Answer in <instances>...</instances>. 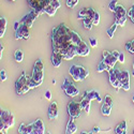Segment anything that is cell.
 I'll use <instances>...</instances> for the list:
<instances>
[{
    "label": "cell",
    "instance_id": "20",
    "mask_svg": "<svg viewBox=\"0 0 134 134\" xmlns=\"http://www.w3.org/2000/svg\"><path fill=\"white\" fill-rule=\"evenodd\" d=\"M77 130V126L75 125L74 122V117H70V120L66 125V131H65V134H74Z\"/></svg>",
    "mask_w": 134,
    "mask_h": 134
},
{
    "label": "cell",
    "instance_id": "4",
    "mask_svg": "<svg viewBox=\"0 0 134 134\" xmlns=\"http://www.w3.org/2000/svg\"><path fill=\"white\" fill-rule=\"evenodd\" d=\"M62 89L64 90V92L68 94L69 97L73 98V97H76L77 94L80 93V90L75 87V85L73 83H71L68 79H64L63 81V84H62Z\"/></svg>",
    "mask_w": 134,
    "mask_h": 134
},
{
    "label": "cell",
    "instance_id": "50",
    "mask_svg": "<svg viewBox=\"0 0 134 134\" xmlns=\"http://www.w3.org/2000/svg\"><path fill=\"white\" fill-rule=\"evenodd\" d=\"M81 134H93V131H91V132H85V131H83V132H81Z\"/></svg>",
    "mask_w": 134,
    "mask_h": 134
},
{
    "label": "cell",
    "instance_id": "41",
    "mask_svg": "<svg viewBox=\"0 0 134 134\" xmlns=\"http://www.w3.org/2000/svg\"><path fill=\"white\" fill-rule=\"evenodd\" d=\"M51 4L53 5V7H55L56 9H59L60 8V1L59 0H51Z\"/></svg>",
    "mask_w": 134,
    "mask_h": 134
},
{
    "label": "cell",
    "instance_id": "19",
    "mask_svg": "<svg viewBox=\"0 0 134 134\" xmlns=\"http://www.w3.org/2000/svg\"><path fill=\"white\" fill-rule=\"evenodd\" d=\"M63 59V56L60 54V53H56V52H53V56H52V62H53V65L55 68H58V66L61 64Z\"/></svg>",
    "mask_w": 134,
    "mask_h": 134
},
{
    "label": "cell",
    "instance_id": "52",
    "mask_svg": "<svg viewBox=\"0 0 134 134\" xmlns=\"http://www.w3.org/2000/svg\"><path fill=\"white\" fill-rule=\"evenodd\" d=\"M72 1H73V8L77 4V2H79V0H72Z\"/></svg>",
    "mask_w": 134,
    "mask_h": 134
},
{
    "label": "cell",
    "instance_id": "9",
    "mask_svg": "<svg viewBox=\"0 0 134 134\" xmlns=\"http://www.w3.org/2000/svg\"><path fill=\"white\" fill-rule=\"evenodd\" d=\"M69 73L72 76L73 81H75V82H83L82 81V65H77V64L71 65L70 69H69Z\"/></svg>",
    "mask_w": 134,
    "mask_h": 134
},
{
    "label": "cell",
    "instance_id": "33",
    "mask_svg": "<svg viewBox=\"0 0 134 134\" xmlns=\"http://www.w3.org/2000/svg\"><path fill=\"white\" fill-rule=\"evenodd\" d=\"M44 69V64L42 62V60H37L35 63V66H33V71H43Z\"/></svg>",
    "mask_w": 134,
    "mask_h": 134
},
{
    "label": "cell",
    "instance_id": "25",
    "mask_svg": "<svg viewBox=\"0 0 134 134\" xmlns=\"http://www.w3.org/2000/svg\"><path fill=\"white\" fill-rule=\"evenodd\" d=\"M7 30V18L1 16L0 17V38H3L4 37V33Z\"/></svg>",
    "mask_w": 134,
    "mask_h": 134
},
{
    "label": "cell",
    "instance_id": "29",
    "mask_svg": "<svg viewBox=\"0 0 134 134\" xmlns=\"http://www.w3.org/2000/svg\"><path fill=\"white\" fill-rule=\"evenodd\" d=\"M56 12H57V9H56L55 7H53V5L49 3V5L46 7L45 12H44V13H46L48 16H54V15L56 14Z\"/></svg>",
    "mask_w": 134,
    "mask_h": 134
},
{
    "label": "cell",
    "instance_id": "5",
    "mask_svg": "<svg viewBox=\"0 0 134 134\" xmlns=\"http://www.w3.org/2000/svg\"><path fill=\"white\" fill-rule=\"evenodd\" d=\"M0 117H1V125L5 126L8 129L10 127H13L15 124L14 120V115L12 113H10L8 110L1 109V114H0Z\"/></svg>",
    "mask_w": 134,
    "mask_h": 134
},
{
    "label": "cell",
    "instance_id": "10",
    "mask_svg": "<svg viewBox=\"0 0 134 134\" xmlns=\"http://www.w3.org/2000/svg\"><path fill=\"white\" fill-rule=\"evenodd\" d=\"M39 15H40V14L37 13L35 10H31L28 14H26V15L23 17V19H21L20 21H21V23H24V24H26L29 28H31L32 25H33V21L37 19V17H38Z\"/></svg>",
    "mask_w": 134,
    "mask_h": 134
},
{
    "label": "cell",
    "instance_id": "51",
    "mask_svg": "<svg viewBox=\"0 0 134 134\" xmlns=\"http://www.w3.org/2000/svg\"><path fill=\"white\" fill-rule=\"evenodd\" d=\"M3 49H4V47L1 45V47H0V52H1V56H0V57H1V59H2V53H3Z\"/></svg>",
    "mask_w": 134,
    "mask_h": 134
},
{
    "label": "cell",
    "instance_id": "6",
    "mask_svg": "<svg viewBox=\"0 0 134 134\" xmlns=\"http://www.w3.org/2000/svg\"><path fill=\"white\" fill-rule=\"evenodd\" d=\"M83 107L81 105V102H75V101H70L68 104V113L70 117L77 118L81 116V111Z\"/></svg>",
    "mask_w": 134,
    "mask_h": 134
},
{
    "label": "cell",
    "instance_id": "47",
    "mask_svg": "<svg viewBox=\"0 0 134 134\" xmlns=\"http://www.w3.org/2000/svg\"><path fill=\"white\" fill-rule=\"evenodd\" d=\"M66 7L68 8H73V1L72 0H66Z\"/></svg>",
    "mask_w": 134,
    "mask_h": 134
},
{
    "label": "cell",
    "instance_id": "11",
    "mask_svg": "<svg viewBox=\"0 0 134 134\" xmlns=\"http://www.w3.org/2000/svg\"><path fill=\"white\" fill-rule=\"evenodd\" d=\"M28 84V76L26 75L25 72L21 73V75L19 76V79L16 81V84H15V89H16V93L17 94H21V90L23 88Z\"/></svg>",
    "mask_w": 134,
    "mask_h": 134
},
{
    "label": "cell",
    "instance_id": "54",
    "mask_svg": "<svg viewBox=\"0 0 134 134\" xmlns=\"http://www.w3.org/2000/svg\"><path fill=\"white\" fill-rule=\"evenodd\" d=\"M132 101H133V103H134V96H133V98H132Z\"/></svg>",
    "mask_w": 134,
    "mask_h": 134
},
{
    "label": "cell",
    "instance_id": "48",
    "mask_svg": "<svg viewBox=\"0 0 134 134\" xmlns=\"http://www.w3.org/2000/svg\"><path fill=\"white\" fill-rule=\"evenodd\" d=\"M111 54H113V55L115 56L116 58H118V57H119V55H120V53H119V52H117V51H114V52H111Z\"/></svg>",
    "mask_w": 134,
    "mask_h": 134
},
{
    "label": "cell",
    "instance_id": "32",
    "mask_svg": "<svg viewBox=\"0 0 134 134\" xmlns=\"http://www.w3.org/2000/svg\"><path fill=\"white\" fill-rule=\"evenodd\" d=\"M103 71H108V66L105 64V62L101 61V62L98 64V66H97V72L101 73V72H103Z\"/></svg>",
    "mask_w": 134,
    "mask_h": 134
},
{
    "label": "cell",
    "instance_id": "44",
    "mask_svg": "<svg viewBox=\"0 0 134 134\" xmlns=\"http://www.w3.org/2000/svg\"><path fill=\"white\" fill-rule=\"evenodd\" d=\"M118 61H119L120 63H124V62H125V55L122 54V53H120V55H119V57H118Z\"/></svg>",
    "mask_w": 134,
    "mask_h": 134
},
{
    "label": "cell",
    "instance_id": "15",
    "mask_svg": "<svg viewBox=\"0 0 134 134\" xmlns=\"http://www.w3.org/2000/svg\"><path fill=\"white\" fill-rule=\"evenodd\" d=\"M94 13H96V11L93 9H90V8H85L83 10L80 11V13H79V19H85L87 17H92L94 16Z\"/></svg>",
    "mask_w": 134,
    "mask_h": 134
},
{
    "label": "cell",
    "instance_id": "37",
    "mask_svg": "<svg viewBox=\"0 0 134 134\" xmlns=\"http://www.w3.org/2000/svg\"><path fill=\"white\" fill-rule=\"evenodd\" d=\"M117 2H118V0H111V1L109 2V4H108V9L111 11V12H114L115 9H116V7L118 5Z\"/></svg>",
    "mask_w": 134,
    "mask_h": 134
},
{
    "label": "cell",
    "instance_id": "56",
    "mask_svg": "<svg viewBox=\"0 0 134 134\" xmlns=\"http://www.w3.org/2000/svg\"><path fill=\"white\" fill-rule=\"evenodd\" d=\"M132 74H133V77H134V70H133V73Z\"/></svg>",
    "mask_w": 134,
    "mask_h": 134
},
{
    "label": "cell",
    "instance_id": "40",
    "mask_svg": "<svg viewBox=\"0 0 134 134\" xmlns=\"http://www.w3.org/2000/svg\"><path fill=\"white\" fill-rule=\"evenodd\" d=\"M0 79H1V82H4V81H7V79H8V75H7V72H5V70H1V72H0Z\"/></svg>",
    "mask_w": 134,
    "mask_h": 134
},
{
    "label": "cell",
    "instance_id": "36",
    "mask_svg": "<svg viewBox=\"0 0 134 134\" xmlns=\"http://www.w3.org/2000/svg\"><path fill=\"white\" fill-rule=\"evenodd\" d=\"M128 17H130L131 21L134 24V4H132L131 8H130V10L128 11Z\"/></svg>",
    "mask_w": 134,
    "mask_h": 134
},
{
    "label": "cell",
    "instance_id": "26",
    "mask_svg": "<svg viewBox=\"0 0 134 134\" xmlns=\"http://www.w3.org/2000/svg\"><path fill=\"white\" fill-rule=\"evenodd\" d=\"M71 41H72V44L73 45H75V46H77L79 44L82 42V39H81V37H80V35L77 32H75V31H73V30H71Z\"/></svg>",
    "mask_w": 134,
    "mask_h": 134
},
{
    "label": "cell",
    "instance_id": "30",
    "mask_svg": "<svg viewBox=\"0 0 134 134\" xmlns=\"http://www.w3.org/2000/svg\"><path fill=\"white\" fill-rule=\"evenodd\" d=\"M93 26V21H92V17H87L84 19V27L88 30H91Z\"/></svg>",
    "mask_w": 134,
    "mask_h": 134
},
{
    "label": "cell",
    "instance_id": "16",
    "mask_svg": "<svg viewBox=\"0 0 134 134\" xmlns=\"http://www.w3.org/2000/svg\"><path fill=\"white\" fill-rule=\"evenodd\" d=\"M33 132L32 134H44L45 132V129H44V124L41 119H37L35 122H33Z\"/></svg>",
    "mask_w": 134,
    "mask_h": 134
},
{
    "label": "cell",
    "instance_id": "18",
    "mask_svg": "<svg viewBox=\"0 0 134 134\" xmlns=\"http://www.w3.org/2000/svg\"><path fill=\"white\" fill-rule=\"evenodd\" d=\"M33 122L30 125H26V124H20L19 128H18V133L19 134H32L33 132Z\"/></svg>",
    "mask_w": 134,
    "mask_h": 134
},
{
    "label": "cell",
    "instance_id": "53",
    "mask_svg": "<svg viewBox=\"0 0 134 134\" xmlns=\"http://www.w3.org/2000/svg\"><path fill=\"white\" fill-rule=\"evenodd\" d=\"M0 134H7L5 132H1V131H0Z\"/></svg>",
    "mask_w": 134,
    "mask_h": 134
},
{
    "label": "cell",
    "instance_id": "28",
    "mask_svg": "<svg viewBox=\"0 0 134 134\" xmlns=\"http://www.w3.org/2000/svg\"><path fill=\"white\" fill-rule=\"evenodd\" d=\"M14 58L17 62H21L24 60V53L23 51H20V49H16L15 53H14Z\"/></svg>",
    "mask_w": 134,
    "mask_h": 134
},
{
    "label": "cell",
    "instance_id": "55",
    "mask_svg": "<svg viewBox=\"0 0 134 134\" xmlns=\"http://www.w3.org/2000/svg\"><path fill=\"white\" fill-rule=\"evenodd\" d=\"M46 134H51V132H46Z\"/></svg>",
    "mask_w": 134,
    "mask_h": 134
},
{
    "label": "cell",
    "instance_id": "13",
    "mask_svg": "<svg viewBox=\"0 0 134 134\" xmlns=\"http://www.w3.org/2000/svg\"><path fill=\"white\" fill-rule=\"evenodd\" d=\"M76 53L79 56H82V57H86V56L89 55V53H90V48H89L88 44L85 43L84 41H82L79 45L76 46Z\"/></svg>",
    "mask_w": 134,
    "mask_h": 134
},
{
    "label": "cell",
    "instance_id": "59",
    "mask_svg": "<svg viewBox=\"0 0 134 134\" xmlns=\"http://www.w3.org/2000/svg\"><path fill=\"white\" fill-rule=\"evenodd\" d=\"M133 134H134V133H133Z\"/></svg>",
    "mask_w": 134,
    "mask_h": 134
},
{
    "label": "cell",
    "instance_id": "58",
    "mask_svg": "<svg viewBox=\"0 0 134 134\" xmlns=\"http://www.w3.org/2000/svg\"><path fill=\"white\" fill-rule=\"evenodd\" d=\"M11 1H15V0H11Z\"/></svg>",
    "mask_w": 134,
    "mask_h": 134
},
{
    "label": "cell",
    "instance_id": "42",
    "mask_svg": "<svg viewBox=\"0 0 134 134\" xmlns=\"http://www.w3.org/2000/svg\"><path fill=\"white\" fill-rule=\"evenodd\" d=\"M104 102L107 103L108 105L110 106H113V99H111L110 96H105V99H104Z\"/></svg>",
    "mask_w": 134,
    "mask_h": 134
},
{
    "label": "cell",
    "instance_id": "34",
    "mask_svg": "<svg viewBox=\"0 0 134 134\" xmlns=\"http://www.w3.org/2000/svg\"><path fill=\"white\" fill-rule=\"evenodd\" d=\"M126 49L130 53V54H134V39L132 41H129L126 44Z\"/></svg>",
    "mask_w": 134,
    "mask_h": 134
},
{
    "label": "cell",
    "instance_id": "43",
    "mask_svg": "<svg viewBox=\"0 0 134 134\" xmlns=\"http://www.w3.org/2000/svg\"><path fill=\"white\" fill-rule=\"evenodd\" d=\"M30 89H31V88H30V87H29V85L27 84V85H26V86L23 88V90H21V94H25V93H27V92L30 90Z\"/></svg>",
    "mask_w": 134,
    "mask_h": 134
},
{
    "label": "cell",
    "instance_id": "12",
    "mask_svg": "<svg viewBox=\"0 0 134 134\" xmlns=\"http://www.w3.org/2000/svg\"><path fill=\"white\" fill-rule=\"evenodd\" d=\"M108 76H109V83H110L111 86H113V87L116 89V91H118L120 88H122V84H121V82L117 79V76H116V74H115L114 69H110V70L108 71Z\"/></svg>",
    "mask_w": 134,
    "mask_h": 134
},
{
    "label": "cell",
    "instance_id": "2",
    "mask_svg": "<svg viewBox=\"0 0 134 134\" xmlns=\"http://www.w3.org/2000/svg\"><path fill=\"white\" fill-rule=\"evenodd\" d=\"M27 1L29 7L40 15L45 12L46 7L49 5L51 3V0H27Z\"/></svg>",
    "mask_w": 134,
    "mask_h": 134
},
{
    "label": "cell",
    "instance_id": "7",
    "mask_svg": "<svg viewBox=\"0 0 134 134\" xmlns=\"http://www.w3.org/2000/svg\"><path fill=\"white\" fill-rule=\"evenodd\" d=\"M30 38V33H29V27L21 23L20 21V25L19 27L15 30V39L19 40V39H24V40H28Z\"/></svg>",
    "mask_w": 134,
    "mask_h": 134
},
{
    "label": "cell",
    "instance_id": "45",
    "mask_svg": "<svg viewBox=\"0 0 134 134\" xmlns=\"http://www.w3.org/2000/svg\"><path fill=\"white\" fill-rule=\"evenodd\" d=\"M45 99L46 100H51L52 99V92H51V90H46V92H45Z\"/></svg>",
    "mask_w": 134,
    "mask_h": 134
},
{
    "label": "cell",
    "instance_id": "21",
    "mask_svg": "<svg viewBox=\"0 0 134 134\" xmlns=\"http://www.w3.org/2000/svg\"><path fill=\"white\" fill-rule=\"evenodd\" d=\"M90 102H91V100L89 98H87L86 96H84V98L81 101V105H82V107L85 110L86 114H89V111H90Z\"/></svg>",
    "mask_w": 134,
    "mask_h": 134
},
{
    "label": "cell",
    "instance_id": "24",
    "mask_svg": "<svg viewBox=\"0 0 134 134\" xmlns=\"http://www.w3.org/2000/svg\"><path fill=\"white\" fill-rule=\"evenodd\" d=\"M115 133L116 134H128L127 132V121H122L120 125H118L115 129Z\"/></svg>",
    "mask_w": 134,
    "mask_h": 134
},
{
    "label": "cell",
    "instance_id": "1",
    "mask_svg": "<svg viewBox=\"0 0 134 134\" xmlns=\"http://www.w3.org/2000/svg\"><path fill=\"white\" fill-rule=\"evenodd\" d=\"M71 29L65 25L61 24L53 29L52 41H53V51L58 52L63 48H68L72 45L71 41Z\"/></svg>",
    "mask_w": 134,
    "mask_h": 134
},
{
    "label": "cell",
    "instance_id": "49",
    "mask_svg": "<svg viewBox=\"0 0 134 134\" xmlns=\"http://www.w3.org/2000/svg\"><path fill=\"white\" fill-rule=\"evenodd\" d=\"M19 25H20V21H15V23H14V29L16 30L19 27Z\"/></svg>",
    "mask_w": 134,
    "mask_h": 134
},
{
    "label": "cell",
    "instance_id": "3",
    "mask_svg": "<svg viewBox=\"0 0 134 134\" xmlns=\"http://www.w3.org/2000/svg\"><path fill=\"white\" fill-rule=\"evenodd\" d=\"M115 23L118 26L124 27L126 25V21H127V16H128V12L126 11V9L122 7V5H117L115 11Z\"/></svg>",
    "mask_w": 134,
    "mask_h": 134
},
{
    "label": "cell",
    "instance_id": "57",
    "mask_svg": "<svg viewBox=\"0 0 134 134\" xmlns=\"http://www.w3.org/2000/svg\"><path fill=\"white\" fill-rule=\"evenodd\" d=\"M133 70H134V63H133Z\"/></svg>",
    "mask_w": 134,
    "mask_h": 134
},
{
    "label": "cell",
    "instance_id": "17",
    "mask_svg": "<svg viewBox=\"0 0 134 134\" xmlns=\"http://www.w3.org/2000/svg\"><path fill=\"white\" fill-rule=\"evenodd\" d=\"M48 117L52 120L58 117V105L56 102H52L48 107Z\"/></svg>",
    "mask_w": 134,
    "mask_h": 134
},
{
    "label": "cell",
    "instance_id": "27",
    "mask_svg": "<svg viewBox=\"0 0 134 134\" xmlns=\"http://www.w3.org/2000/svg\"><path fill=\"white\" fill-rule=\"evenodd\" d=\"M101 111H102V114H103L104 116H109V115H110V111H111V106L104 102L103 105H102Z\"/></svg>",
    "mask_w": 134,
    "mask_h": 134
},
{
    "label": "cell",
    "instance_id": "23",
    "mask_svg": "<svg viewBox=\"0 0 134 134\" xmlns=\"http://www.w3.org/2000/svg\"><path fill=\"white\" fill-rule=\"evenodd\" d=\"M85 96L87 97V98H89L92 101V100H97L98 102H101L102 101V98L100 97V94H99V92L98 91H96V90H90V91H86L85 92Z\"/></svg>",
    "mask_w": 134,
    "mask_h": 134
},
{
    "label": "cell",
    "instance_id": "22",
    "mask_svg": "<svg viewBox=\"0 0 134 134\" xmlns=\"http://www.w3.org/2000/svg\"><path fill=\"white\" fill-rule=\"evenodd\" d=\"M32 79L35 80L39 86H41L43 82V77H44V72L43 71H32Z\"/></svg>",
    "mask_w": 134,
    "mask_h": 134
},
{
    "label": "cell",
    "instance_id": "8",
    "mask_svg": "<svg viewBox=\"0 0 134 134\" xmlns=\"http://www.w3.org/2000/svg\"><path fill=\"white\" fill-rule=\"evenodd\" d=\"M103 62H105V64L108 66V71L110 69H114L115 66V63L118 61V58H116L115 56L111 54V52H107V51H104L103 52ZM107 71V72H108Z\"/></svg>",
    "mask_w": 134,
    "mask_h": 134
},
{
    "label": "cell",
    "instance_id": "39",
    "mask_svg": "<svg viewBox=\"0 0 134 134\" xmlns=\"http://www.w3.org/2000/svg\"><path fill=\"white\" fill-rule=\"evenodd\" d=\"M89 43H90V46L91 47H97L98 46V40L93 37H90L89 38Z\"/></svg>",
    "mask_w": 134,
    "mask_h": 134
},
{
    "label": "cell",
    "instance_id": "31",
    "mask_svg": "<svg viewBox=\"0 0 134 134\" xmlns=\"http://www.w3.org/2000/svg\"><path fill=\"white\" fill-rule=\"evenodd\" d=\"M117 24L116 23H114L113 24V26H110L108 29H107V35H108V38L109 39H113L114 38V33H115V31H116V29H117Z\"/></svg>",
    "mask_w": 134,
    "mask_h": 134
},
{
    "label": "cell",
    "instance_id": "38",
    "mask_svg": "<svg viewBox=\"0 0 134 134\" xmlns=\"http://www.w3.org/2000/svg\"><path fill=\"white\" fill-rule=\"evenodd\" d=\"M92 21H93V26H98L100 23V14H99V12H97V11L94 13L93 18H92Z\"/></svg>",
    "mask_w": 134,
    "mask_h": 134
},
{
    "label": "cell",
    "instance_id": "14",
    "mask_svg": "<svg viewBox=\"0 0 134 134\" xmlns=\"http://www.w3.org/2000/svg\"><path fill=\"white\" fill-rule=\"evenodd\" d=\"M121 75H122V80H121L122 89L126 91H129L130 90V73L129 71L125 70V71H121Z\"/></svg>",
    "mask_w": 134,
    "mask_h": 134
},
{
    "label": "cell",
    "instance_id": "46",
    "mask_svg": "<svg viewBox=\"0 0 134 134\" xmlns=\"http://www.w3.org/2000/svg\"><path fill=\"white\" fill-rule=\"evenodd\" d=\"M110 129H105V130H102V129H100V128H98V127H94L93 128V132H101V131H109Z\"/></svg>",
    "mask_w": 134,
    "mask_h": 134
},
{
    "label": "cell",
    "instance_id": "35",
    "mask_svg": "<svg viewBox=\"0 0 134 134\" xmlns=\"http://www.w3.org/2000/svg\"><path fill=\"white\" fill-rule=\"evenodd\" d=\"M28 85H29V87L31 88V89H33V88H37V87H39V85H38V83L32 79V77H29L28 76Z\"/></svg>",
    "mask_w": 134,
    "mask_h": 134
}]
</instances>
